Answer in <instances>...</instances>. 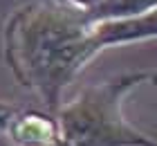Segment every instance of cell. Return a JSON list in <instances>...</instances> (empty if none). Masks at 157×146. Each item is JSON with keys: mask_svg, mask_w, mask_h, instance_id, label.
<instances>
[{"mask_svg": "<svg viewBox=\"0 0 157 146\" xmlns=\"http://www.w3.org/2000/svg\"><path fill=\"white\" fill-rule=\"evenodd\" d=\"M157 9V0H97L92 7H85V18L103 20V18H124Z\"/></svg>", "mask_w": 157, "mask_h": 146, "instance_id": "5", "label": "cell"}, {"mask_svg": "<svg viewBox=\"0 0 157 146\" xmlns=\"http://www.w3.org/2000/svg\"><path fill=\"white\" fill-rule=\"evenodd\" d=\"M92 32H94L101 49L112 47V45H126V43L157 38V9L139 14V16L92 20Z\"/></svg>", "mask_w": 157, "mask_h": 146, "instance_id": "4", "label": "cell"}, {"mask_svg": "<svg viewBox=\"0 0 157 146\" xmlns=\"http://www.w3.org/2000/svg\"><path fill=\"white\" fill-rule=\"evenodd\" d=\"M148 81L157 85V70H153V72H151V77H148Z\"/></svg>", "mask_w": 157, "mask_h": 146, "instance_id": "6", "label": "cell"}, {"mask_svg": "<svg viewBox=\"0 0 157 146\" xmlns=\"http://www.w3.org/2000/svg\"><path fill=\"white\" fill-rule=\"evenodd\" d=\"M101 52L85 9L63 2H34L16 9L5 25V61L20 85L43 99L49 112L61 92Z\"/></svg>", "mask_w": 157, "mask_h": 146, "instance_id": "1", "label": "cell"}, {"mask_svg": "<svg viewBox=\"0 0 157 146\" xmlns=\"http://www.w3.org/2000/svg\"><path fill=\"white\" fill-rule=\"evenodd\" d=\"M151 72H128L83 88L70 104H61L56 121L63 146H157V140L124 117L126 94L148 81Z\"/></svg>", "mask_w": 157, "mask_h": 146, "instance_id": "2", "label": "cell"}, {"mask_svg": "<svg viewBox=\"0 0 157 146\" xmlns=\"http://www.w3.org/2000/svg\"><path fill=\"white\" fill-rule=\"evenodd\" d=\"M0 133L13 146H63L54 112L23 110L0 104Z\"/></svg>", "mask_w": 157, "mask_h": 146, "instance_id": "3", "label": "cell"}]
</instances>
